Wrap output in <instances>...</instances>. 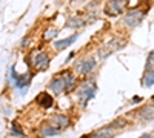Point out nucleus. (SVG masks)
<instances>
[{
  "mask_svg": "<svg viewBox=\"0 0 154 138\" xmlns=\"http://www.w3.org/2000/svg\"><path fill=\"white\" fill-rule=\"evenodd\" d=\"M96 81L93 78H88L85 81H82L79 86H77V97L82 100V106H85L89 100H91L96 94Z\"/></svg>",
  "mask_w": 154,
  "mask_h": 138,
  "instance_id": "f257e3e1",
  "label": "nucleus"
},
{
  "mask_svg": "<svg viewBox=\"0 0 154 138\" xmlns=\"http://www.w3.org/2000/svg\"><path fill=\"white\" fill-rule=\"evenodd\" d=\"M125 45H126V40L123 39V37H114V39H111L105 46H102L99 49V57L106 58L111 54H114L116 51H120L122 48H125Z\"/></svg>",
  "mask_w": 154,
  "mask_h": 138,
  "instance_id": "f03ea898",
  "label": "nucleus"
},
{
  "mask_svg": "<svg viewBox=\"0 0 154 138\" xmlns=\"http://www.w3.org/2000/svg\"><path fill=\"white\" fill-rule=\"evenodd\" d=\"M143 17H145V11H142L140 8H131L130 11H126V14L123 16L122 22L128 28H136L142 23Z\"/></svg>",
  "mask_w": 154,
  "mask_h": 138,
  "instance_id": "7ed1b4c3",
  "label": "nucleus"
},
{
  "mask_svg": "<svg viewBox=\"0 0 154 138\" xmlns=\"http://www.w3.org/2000/svg\"><path fill=\"white\" fill-rule=\"evenodd\" d=\"M97 68V60L93 55H86L82 60H79L77 63L74 65V69L79 72L80 75H86V74H91L94 69Z\"/></svg>",
  "mask_w": 154,
  "mask_h": 138,
  "instance_id": "20e7f679",
  "label": "nucleus"
},
{
  "mask_svg": "<svg viewBox=\"0 0 154 138\" xmlns=\"http://www.w3.org/2000/svg\"><path fill=\"white\" fill-rule=\"evenodd\" d=\"M31 63L35 71H46L49 66V55L45 51H35L31 55Z\"/></svg>",
  "mask_w": 154,
  "mask_h": 138,
  "instance_id": "39448f33",
  "label": "nucleus"
},
{
  "mask_svg": "<svg viewBox=\"0 0 154 138\" xmlns=\"http://www.w3.org/2000/svg\"><path fill=\"white\" fill-rule=\"evenodd\" d=\"M9 80L14 81L17 87H20L22 92L26 91V87L29 86L31 80H32V74H26V75H17L16 74V66H11V75H9Z\"/></svg>",
  "mask_w": 154,
  "mask_h": 138,
  "instance_id": "423d86ee",
  "label": "nucleus"
},
{
  "mask_svg": "<svg viewBox=\"0 0 154 138\" xmlns=\"http://www.w3.org/2000/svg\"><path fill=\"white\" fill-rule=\"evenodd\" d=\"M48 87H49V91L53 92V94L59 95V94H62L63 91H66V83H65V80H63L62 75L59 74L57 77H54L53 80L49 81Z\"/></svg>",
  "mask_w": 154,
  "mask_h": 138,
  "instance_id": "0eeeda50",
  "label": "nucleus"
},
{
  "mask_svg": "<svg viewBox=\"0 0 154 138\" xmlns=\"http://www.w3.org/2000/svg\"><path fill=\"white\" fill-rule=\"evenodd\" d=\"M125 6H126V2H123V0H122V2H116V0H112V2H108L105 5V12L108 16L114 17V16L122 14Z\"/></svg>",
  "mask_w": 154,
  "mask_h": 138,
  "instance_id": "6e6552de",
  "label": "nucleus"
},
{
  "mask_svg": "<svg viewBox=\"0 0 154 138\" xmlns=\"http://www.w3.org/2000/svg\"><path fill=\"white\" fill-rule=\"evenodd\" d=\"M49 124L53 128H56V129H59V131H62V129H65L68 124H69V120H68V117L66 115H62V114H56V115H53L51 117V121H49Z\"/></svg>",
  "mask_w": 154,
  "mask_h": 138,
  "instance_id": "1a4fd4ad",
  "label": "nucleus"
},
{
  "mask_svg": "<svg viewBox=\"0 0 154 138\" xmlns=\"http://www.w3.org/2000/svg\"><path fill=\"white\" fill-rule=\"evenodd\" d=\"M37 103L40 104L43 109H49L51 106L54 104V100H53V97H51L49 94H46V92H42V94H38L37 95Z\"/></svg>",
  "mask_w": 154,
  "mask_h": 138,
  "instance_id": "9d476101",
  "label": "nucleus"
},
{
  "mask_svg": "<svg viewBox=\"0 0 154 138\" xmlns=\"http://www.w3.org/2000/svg\"><path fill=\"white\" fill-rule=\"evenodd\" d=\"M139 117L143 120H154V101L145 104L142 109L139 110Z\"/></svg>",
  "mask_w": 154,
  "mask_h": 138,
  "instance_id": "9b49d317",
  "label": "nucleus"
},
{
  "mask_svg": "<svg viewBox=\"0 0 154 138\" xmlns=\"http://www.w3.org/2000/svg\"><path fill=\"white\" fill-rule=\"evenodd\" d=\"M60 131L53 128L51 124H43V126H40V129H38V134H40V137H54L57 135Z\"/></svg>",
  "mask_w": 154,
  "mask_h": 138,
  "instance_id": "f8f14e48",
  "label": "nucleus"
},
{
  "mask_svg": "<svg viewBox=\"0 0 154 138\" xmlns=\"http://www.w3.org/2000/svg\"><path fill=\"white\" fill-rule=\"evenodd\" d=\"M75 39H77V34L68 37V39H65V40H56V42H54V48H56V49H63V48L69 46L71 43H74Z\"/></svg>",
  "mask_w": 154,
  "mask_h": 138,
  "instance_id": "ddd939ff",
  "label": "nucleus"
},
{
  "mask_svg": "<svg viewBox=\"0 0 154 138\" xmlns=\"http://www.w3.org/2000/svg\"><path fill=\"white\" fill-rule=\"evenodd\" d=\"M57 34H59V29H57V28L49 26V28H46V29L43 31V40H46V42L54 40L56 37H57Z\"/></svg>",
  "mask_w": 154,
  "mask_h": 138,
  "instance_id": "4468645a",
  "label": "nucleus"
},
{
  "mask_svg": "<svg viewBox=\"0 0 154 138\" xmlns=\"http://www.w3.org/2000/svg\"><path fill=\"white\" fill-rule=\"evenodd\" d=\"M60 75L63 77V80H65V83H66V91L71 89V87L74 86V81H75L72 72H69V71H63V72H60Z\"/></svg>",
  "mask_w": 154,
  "mask_h": 138,
  "instance_id": "2eb2a0df",
  "label": "nucleus"
},
{
  "mask_svg": "<svg viewBox=\"0 0 154 138\" xmlns=\"http://www.w3.org/2000/svg\"><path fill=\"white\" fill-rule=\"evenodd\" d=\"M142 83H143V86H146V87L154 86V69H152V71H146V72H145Z\"/></svg>",
  "mask_w": 154,
  "mask_h": 138,
  "instance_id": "dca6fc26",
  "label": "nucleus"
},
{
  "mask_svg": "<svg viewBox=\"0 0 154 138\" xmlns=\"http://www.w3.org/2000/svg\"><path fill=\"white\" fill-rule=\"evenodd\" d=\"M83 25H85V22H83V19H82L80 16L71 17V19L68 20V26H69V28H80V26H83Z\"/></svg>",
  "mask_w": 154,
  "mask_h": 138,
  "instance_id": "f3484780",
  "label": "nucleus"
},
{
  "mask_svg": "<svg viewBox=\"0 0 154 138\" xmlns=\"http://www.w3.org/2000/svg\"><path fill=\"white\" fill-rule=\"evenodd\" d=\"M146 71H152L154 69V51H151L146 57Z\"/></svg>",
  "mask_w": 154,
  "mask_h": 138,
  "instance_id": "a211bd4d",
  "label": "nucleus"
},
{
  "mask_svg": "<svg viewBox=\"0 0 154 138\" xmlns=\"http://www.w3.org/2000/svg\"><path fill=\"white\" fill-rule=\"evenodd\" d=\"M125 126H126V120L125 118H117L116 121L111 123V128L112 129H116V128H125Z\"/></svg>",
  "mask_w": 154,
  "mask_h": 138,
  "instance_id": "6ab92c4d",
  "label": "nucleus"
},
{
  "mask_svg": "<svg viewBox=\"0 0 154 138\" xmlns=\"http://www.w3.org/2000/svg\"><path fill=\"white\" fill-rule=\"evenodd\" d=\"M12 131H14V134H19V135H23V132H22V129L20 128H17V124L14 123L12 124Z\"/></svg>",
  "mask_w": 154,
  "mask_h": 138,
  "instance_id": "aec40b11",
  "label": "nucleus"
},
{
  "mask_svg": "<svg viewBox=\"0 0 154 138\" xmlns=\"http://www.w3.org/2000/svg\"><path fill=\"white\" fill-rule=\"evenodd\" d=\"M133 101H134V103H139V101H140V98H139V97H134Z\"/></svg>",
  "mask_w": 154,
  "mask_h": 138,
  "instance_id": "412c9836",
  "label": "nucleus"
},
{
  "mask_svg": "<svg viewBox=\"0 0 154 138\" xmlns=\"http://www.w3.org/2000/svg\"><path fill=\"white\" fill-rule=\"evenodd\" d=\"M143 138H154V137H148V135H145V137H143Z\"/></svg>",
  "mask_w": 154,
  "mask_h": 138,
  "instance_id": "4be33fe9",
  "label": "nucleus"
},
{
  "mask_svg": "<svg viewBox=\"0 0 154 138\" xmlns=\"http://www.w3.org/2000/svg\"><path fill=\"white\" fill-rule=\"evenodd\" d=\"M142 138H143V137H142Z\"/></svg>",
  "mask_w": 154,
  "mask_h": 138,
  "instance_id": "5701e85b",
  "label": "nucleus"
}]
</instances>
